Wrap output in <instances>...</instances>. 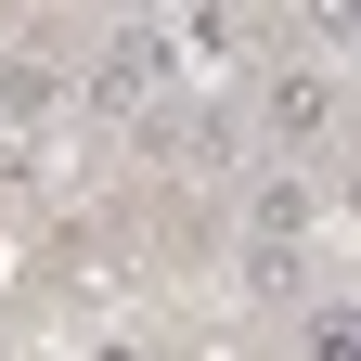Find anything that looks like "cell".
<instances>
[{
	"mask_svg": "<svg viewBox=\"0 0 361 361\" xmlns=\"http://www.w3.org/2000/svg\"><path fill=\"white\" fill-rule=\"evenodd\" d=\"M39 104H52V65H39V52H0V116H39Z\"/></svg>",
	"mask_w": 361,
	"mask_h": 361,
	"instance_id": "3957f363",
	"label": "cell"
},
{
	"mask_svg": "<svg viewBox=\"0 0 361 361\" xmlns=\"http://www.w3.org/2000/svg\"><path fill=\"white\" fill-rule=\"evenodd\" d=\"M323 129H336V78L323 65H284L271 78V142H323Z\"/></svg>",
	"mask_w": 361,
	"mask_h": 361,
	"instance_id": "6da1fadb",
	"label": "cell"
},
{
	"mask_svg": "<svg viewBox=\"0 0 361 361\" xmlns=\"http://www.w3.org/2000/svg\"><path fill=\"white\" fill-rule=\"evenodd\" d=\"M297 233H310V180H271L258 194V258H297Z\"/></svg>",
	"mask_w": 361,
	"mask_h": 361,
	"instance_id": "7a4b0ae2",
	"label": "cell"
}]
</instances>
